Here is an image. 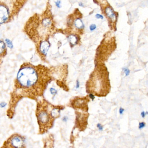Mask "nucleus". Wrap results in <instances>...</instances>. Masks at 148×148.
<instances>
[{"mask_svg":"<svg viewBox=\"0 0 148 148\" xmlns=\"http://www.w3.org/2000/svg\"><path fill=\"white\" fill-rule=\"evenodd\" d=\"M79 82L78 80H77V85H76V88L77 89V88H79Z\"/></svg>","mask_w":148,"mask_h":148,"instance_id":"nucleus-23","label":"nucleus"},{"mask_svg":"<svg viewBox=\"0 0 148 148\" xmlns=\"http://www.w3.org/2000/svg\"><path fill=\"white\" fill-rule=\"evenodd\" d=\"M79 6H81V7H84V5H83V3H81V2H80V3H79Z\"/></svg>","mask_w":148,"mask_h":148,"instance_id":"nucleus-25","label":"nucleus"},{"mask_svg":"<svg viewBox=\"0 0 148 148\" xmlns=\"http://www.w3.org/2000/svg\"><path fill=\"white\" fill-rule=\"evenodd\" d=\"M27 2L26 1L0 0V27L13 21Z\"/></svg>","mask_w":148,"mask_h":148,"instance_id":"nucleus-4","label":"nucleus"},{"mask_svg":"<svg viewBox=\"0 0 148 148\" xmlns=\"http://www.w3.org/2000/svg\"><path fill=\"white\" fill-rule=\"evenodd\" d=\"M2 59H0V68H1V64H2Z\"/></svg>","mask_w":148,"mask_h":148,"instance_id":"nucleus-26","label":"nucleus"},{"mask_svg":"<svg viewBox=\"0 0 148 148\" xmlns=\"http://www.w3.org/2000/svg\"><path fill=\"white\" fill-rule=\"evenodd\" d=\"M67 119H68V117L67 116H64L63 118V121L66 122L67 121Z\"/></svg>","mask_w":148,"mask_h":148,"instance_id":"nucleus-24","label":"nucleus"},{"mask_svg":"<svg viewBox=\"0 0 148 148\" xmlns=\"http://www.w3.org/2000/svg\"><path fill=\"white\" fill-rule=\"evenodd\" d=\"M50 9L48 8L41 14H35L30 17L24 27V32L35 44L48 40L53 25Z\"/></svg>","mask_w":148,"mask_h":148,"instance_id":"nucleus-2","label":"nucleus"},{"mask_svg":"<svg viewBox=\"0 0 148 148\" xmlns=\"http://www.w3.org/2000/svg\"><path fill=\"white\" fill-rule=\"evenodd\" d=\"M89 97H90V98L92 100H93V99H94V98H95V97H94V95H93L92 93H90V95H89Z\"/></svg>","mask_w":148,"mask_h":148,"instance_id":"nucleus-20","label":"nucleus"},{"mask_svg":"<svg viewBox=\"0 0 148 148\" xmlns=\"http://www.w3.org/2000/svg\"><path fill=\"white\" fill-rule=\"evenodd\" d=\"M50 92L52 95H55L57 94V90L53 88H51L50 89Z\"/></svg>","mask_w":148,"mask_h":148,"instance_id":"nucleus-12","label":"nucleus"},{"mask_svg":"<svg viewBox=\"0 0 148 148\" xmlns=\"http://www.w3.org/2000/svg\"><path fill=\"white\" fill-rule=\"evenodd\" d=\"M74 25L79 29H83L84 27V24L80 19H77L74 21Z\"/></svg>","mask_w":148,"mask_h":148,"instance_id":"nucleus-9","label":"nucleus"},{"mask_svg":"<svg viewBox=\"0 0 148 148\" xmlns=\"http://www.w3.org/2000/svg\"><path fill=\"white\" fill-rule=\"evenodd\" d=\"M53 106L45 99L38 100L36 116L40 134L45 133L52 126L55 119L52 114Z\"/></svg>","mask_w":148,"mask_h":148,"instance_id":"nucleus-3","label":"nucleus"},{"mask_svg":"<svg viewBox=\"0 0 148 148\" xmlns=\"http://www.w3.org/2000/svg\"><path fill=\"white\" fill-rule=\"evenodd\" d=\"M7 54V48L3 40L0 39V59L5 58Z\"/></svg>","mask_w":148,"mask_h":148,"instance_id":"nucleus-7","label":"nucleus"},{"mask_svg":"<svg viewBox=\"0 0 148 148\" xmlns=\"http://www.w3.org/2000/svg\"><path fill=\"white\" fill-rule=\"evenodd\" d=\"M97 28V26L95 24H92L90 26V29L91 31H93L95 30Z\"/></svg>","mask_w":148,"mask_h":148,"instance_id":"nucleus-13","label":"nucleus"},{"mask_svg":"<svg viewBox=\"0 0 148 148\" xmlns=\"http://www.w3.org/2000/svg\"><path fill=\"white\" fill-rule=\"evenodd\" d=\"M124 111V110L123 108H120V109H119V112L120 114H123Z\"/></svg>","mask_w":148,"mask_h":148,"instance_id":"nucleus-21","label":"nucleus"},{"mask_svg":"<svg viewBox=\"0 0 148 148\" xmlns=\"http://www.w3.org/2000/svg\"><path fill=\"white\" fill-rule=\"evenodd\" d=\"M95 16H96V18L97 19H103V17L101 14H97Z\"/></svg>","mask_w":148,"mask_h":148,"instance_id":"nucleus-18","label":"nucleus"},{"mask_svg":"<svg viewBox=\"0 0 148 148\" xmlns=\"http://www.w3.org/2000/svg\"><path fill=\"white\" fill-rule=\"evenodd\" d=\"M7 103H5V102H1V103H0V107L1 108H4L6 106Z\"/></svg>","mask_w":148,"mask_h":148,"instance_id":"nucleus-17","label":"nucleus"},{"mask_svg":"<svg viewBox=\"0 0 148 148\" xmlns=\"http://www.w3.org/2000/svg\"><path fill=\"white\" fill-rule=\"evenodd\" d=\"M68 40L70 43L72 45H75L77 43L78 39L77 37L75 35H71L68 37Z\"/></svg>","mask_w":148,"mask_h":148,"instance_id":"nucleus-10","label":"nucleus"},{"mask_svg":"<svg viewBox=\"0 0 148 148\" xmlns=\"http://www.w3.org/2000/svg\"><path fill=\"white\" fill-rule=\"evenodd\" d=\"M1 148H25V138L19 134H14L5 142Z\"/></svg>","mask_w":148,"mask_h":148,"instance_id":"nucleus-5","label":"nucleus"},{"mask_svg":"<svg viewBox=\"0 0 148 148\" xmlns=\"http://www.w3.org/2000/svg\"><path fill=\"white\" fill-rule=\"evenodd\" d=\"M145 123L144 122H142V123H139V129H142L145 126Z\"/></svg>","mask_w":148,"mask_h":148,"instance_id":"nucleus-15","label":"nucleus"},{"mask_svg":"<svg viewBox=\"0 0 148 148\" xmlns=\"http://www.w3.org/2000/svg\"><path fill=\"white\" fill-rule=\"evenodd\" d=\"M105 12L107 17L112 21L114 22L116 20V16L112 9L110 7H107L105 9Z\"/></svg>","mask_w":148,"mask_h":148,"instance_id":"nucleus-8","label":"nucleus"},{"mask_svg":"<svg viewBox=\"0 0 148 148\" xmlns=\"http://www.w3.org/2000/svg\"><path fill=\"white\" fill-rule=\"evenodd\" d=\"M36 52L42 60H45L47 53L50 47V44L48 40H45L35 45Z\"/></svg>","mask_w":148,"mask_h":148,"instance_id":"nucleus-6","label":"nucleus"},{"mask_svg":"<svg viewBox=\"0 0 148 148\" xmlns=\"http://www.w3.org/2000/svg\"><path fill=\"white\" fill-rule=\"evenodd\" d=\"M145 114H147V112H146V113H145V112H143L141 114V116H142V117L144 118L145 116Z\"/></svg>","mask_w":148,"mask_h":148,"instance_id":"nucleus-22","label":"nucleus"},{"mask_svg":"<svg viewBox=\"0 0 148 148\" xmlns=\"http://www.w3.org/2000/svg\"><path fill=\"white\" fill-rule=\"evenodd\" d=\"M124 72H125V76L127 77L128 75L130 74V71L128 69H127V68H124L123 69Z\"/></svg>","mask_w":148,"mask_h":148,"instance_id":"nucleus-14","label":"nucleus"},{"mask_svg":"<svg viewBox=\"0 0 148 148\" xmlns=\"http://www.w3.org/2000/svg\"><path fill=\"white\" fill-rule=\"evenodd\" d=\"M5 43L6 45L8 47L10 48V49H12L13 48V45L12 42L8 38H6L5 39Z\"/></svg>","mask_w":148,"mask_h":148,"instance_id":"nucleus-11","label":"nucleus"},{"mask_svg":"<svg viewBox=\"0 0 148 148\" xmlns=\"http://www.w3.org/2000/svg\"><path fill=\"white\" fill-rule=\"evenodd\" d=\"M55 2L56 6H57V7L58 8H60L61 1H55Z\"/></svg>","mask_w":148,"mask_h":148,"instance_id":"nucleus-16","label":"nucleus"},{"mask_svg":"<svg viewBox=\"0 0 148 148\" xmlns=\"http://www.w3.org/2000/svg\"><path fill=\"white\" fill-rule=\"evenodd\" d=\"M97 127L98 128L99 130L100 131H102L103 130V127L102 125H101L99 123L97 125Z\"/></svg>","mask_w":148,"mask_h":148,"instance_id":"nucleus-19","label":"nucleus"},{"mask_svg":"<svg viewBox=\"0 0 148 148\" xmlns=\"http://www.w3.org/2000/svg\"><path fill=\"white\" fill-rule=\"evenodd\" d=\"M51 71L45 66L23 63L14 80V93L21 98L38 100L43 95L51 80Z\"/></svg>","mask_w":148,"mask_h":148,"instance_id":"nucleus-1","label":"nucleus"}]
</instances>
